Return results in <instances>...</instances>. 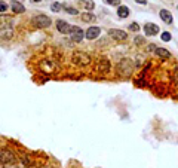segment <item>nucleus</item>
Listing matches in <instances>:
<instances>
[{
    "mask_svg": "<svg viewBox=\"0 0 178 168\" xmlns=\"http://www.w3.org/2000/svg\"><path fill=\"white\" fill-rule=\"evenodd\" d=\"M82 21H85V22H92L95 21V15L92 12H83L82 13Z\"/></svg>",
    "mask_w": 178,
    "mask_h": 168,
    "instance_id": "18",
    "label": "nucleus"
},
{
    "mask_svg": "<svg viewBox=\"0 0 178 168\" xmlns=\"http://www.w3.org/2000/svg\"><path fill=\"white\" fill-rule=\"evenodd\" d=\"M154 49H156V45H148V51H152V52H154Z\"/></svg>",
    "mask_w": 178,
    "mask_h": 168,
    "instance_id": "28",
    "label": "nucleus"
},
{
    "mask_svg": "<svg viewBox=\"0 0 178 168\" xmlns=\"http://www.w3.org/2000/svg\"><path fill=\"white\" fill-rule=\"evenodd\" d=\"M159 17H160V19H162V21H163L165 24H169V25H171L172 22H174V18H172V13L169 12V11H166V9H160Z\"/></svg>",
    "mask_w": 178,
    "mask_h": 168,
    "instance_id": "13",
    "label": "nucleus"
},
{
    "mask_svg": "<svg viewBox=\"0 0 178 168\" xmlns=\"http://www.w3.org/2000/svg\"><path fill=\"white\" fill-rule=\"evenodd\" d=\"M111 69V64H110V60L105 58V57H101L98 60V72L103 73V75H107Z\"/></svg>",
    "mask_w": 178,
    "mask_h": 168,
    "instance_id": "7",
    "label": "nucleus"
},
{
    "mask_svg": "<svg viewBox=\"0 0 178 168\" xmlns=\"http://www.w3.org/2000/svg\"><path fill=\"white\" fill-rule=\"evenodd\" d=\"M31 22L36 25L37 28H48V27H51V24H52V19H51L48 15H43V13H40V15L33 17Z\"/></svg>",
    "mask_w": 178,
    "mask_h": 168,
    "instance_id": "4",
    "label": "nucleus"
},
{
    "mask_svg": "<svg viewBox=\"0 0 178 168\" xmlns=\"http://www.w3.org/2000/svg\"><path fill=\"white\" fill-rule=\"evenodd\" d=\"M144 33H146V36H156L159 33V27L153 22H148L144 25Z\"/></svg>",
    "mask_w": 178,
    "mask_h": 168,
    "instance_id": "12",
    "label": "nucleus"
},
{
    "mask_svg": "<svg viewBox=\"0 0 178 168\" xmlns=\"http://www.w3.org/2000/svg\"><path fill=\"white\" fill-rule=\"evenodd\" d=\"M80 2V5H82V6L85 7L86 11H88V12H91V11H94V7H95V3H94L92 0H79Z\"/></svg>",
    "mask_w": 178,
    "mask_h": 168,
    "instance_id": "17",
    "label": "nucleus"
},
{
    "mask_svg": "<svg viewBox=\"0 0 178 168\" xmlns=\"http://www.w3.org/2000/svg\"><path fill=\"white\" fill-rule=\"evenodd\" d=\"M154 54L157 57H160V58H163V60H168V58H171V52L168 49H165V48H157L156 46V49H154Z\"/></svg>",
    "mask_w": 178,
    "mask_h": 168,
    "instance_id": "16",
    "label": "nucleus"
},
{
    "mask_svg": "<svg viewBox=\"0 0 178 168\" xmlns=\"http://www.w3.org/2000/svg\"><path fill=\"white\" fill-rule=\"evenodd\" d=\"M177 72H178V66H177Z\"/></svg>",
    "mask_w": 178,
    "mask_h": 168,
    "instance_id": "31",
    "label": "nucleus"
},
{
    "mask_svg": "<svg viewBox=\"0 0 178 168\" xmlns=\"http://www.w3.org/2000/svg\"><path fill=\"white\" fill-rule=\"evenodd\" d=\"M11 7H12V12L13 13H24L25 12V7L24 5L21 3V2H18V0H12V3H11Z\"/></svg>",
    "mask_w": 178,
    "mask_h": 168,
    "instance_id": "14",
    "label": "nucleus"
},
{
    "mask_svg": "<svg viewBox=\"0 0 178 168\" xmlns=\"http://www.w3.org/2000/svg\"><path fill=\"white\" fill-rule=\"evenodd\" d=\"M13 24V17L6 15V13H0V28L5 30V28H11Z\"/></svg>",
    "mask_w": 178,
    "mask_h": 168,
    "instance_id": "9",
    "label": "nucleus"
},
{
    "mask_svg": "<svg viewBox=\"0 0 178 168\" xmlns=\"http://www.w3.org/2000/svg\"><path fill=\"white\" fill-rule=\"evenodd\" d=\"M137 3H140V5H142V6H144V5H147V0H135Z\"/></svg>",
    "mask_w": 178,
    "mask_h": 168,
    "instance_id": "27",
    "label": "nucleus"
},
{
    "mask_svg": "<svg viewBox=\"0 0 178 168\" xmlns=\"http://www.w3.org/2000/svg\"><path fill=\"white\" fill-rule=\"evenodd\" d=\"M107 5H111V6H119L120 5V0H105Z\"/></svg>",
    "mask_w": 178,
    "mask_h": 168,
    "instance_id": "25",
    "label": "nucleus"
},
{
    "mask_svg": "<svg viewBox=\"0 0 178 168\" xmlns=\"http://www.w3.org/2000/svg\"><path fill=\"white\" fill-rule=\"evenodd\" d=\"M71 61H73L76 66H79V67H86V66H89V64H91L92 58H91L89 54L82 52V51H77V52H74V54H73Z\"/></svg>",
    "mask_w": 178,
    "mask_h": 168,
    "instance_id": "3",
    "label": "nucleus"
},
{
    "mask_svg": "<svg viewBox=\"0 0 178 168\" xmlns=\"http://www.w3.org/2000/svg\"><path fill=\"white\" fill-rule=\"evenodd\" d=\"M129 30L134 31V33H138V30H140V25L137 24V22H132V24H129Z\"/></svg>",
    "mask_w": 178,
    "mask_h": 168,
    "instance_id": "23",
    "label": "nucleus"
},
{
    "mask_svg": "<svg viewBox=\"0 0 178 168\" xmlns=\"http://www.w3.org/2000/svg\"><path fill=\"white\" fill-rule=\"evenodd\" d=\"M62 9H65V12H68L70 15H77V9L68 6V5H62Z\"/></svg>",
    "mask_w": 178,
    "mask_h": 168,
    "instance_id": "20",
    "label": "nucleus"
},
{
    "mask_svg": "<svg viewBox=\"0 0 178 168\" xmlns=\"http://www.w3.org/2000/svg\"><path fill=\"white\" fill-rule=\"evenodd\" d=\"M134 42H135V45H142L144 42H146V39L141 37V36H135V39H134Z\"/></svg>",
    "mask_w": 178,
    "mask_h": 168,
    "instance_id": "24",
    "label": "nucleus"
},
{
    "mask_svg": "<svg viewBox=\"0 0 178 168\" xmlns=\"http://www.w3.org/2000/svg\"><path fill=\"white\" fill-rule=\"evenodd\" d=\"M56 25V30L60 31L61 34H70V31H71V25L68 24L67 21H64V19H58L55 22Z\"/></svg>",
    "mask_w": 178,
    "mask_h": 168,
    "instance_id": "10",
    "label": "nucleus"
},
{
    "mask_svg": "<svg viewBox=\"0 0 178 168\" xmlns=\"http://www.w3.org/2000/svg\"><path fill=\"white\" fill-rule=\"evenodd\" d=\"M129 13H131V9H129L128 6L119 5V7H117V17H119V18H128Z\"/></svg>",
    "mask_w": 178,
    "mask_h": 168,
    "instance_id": "15",
    "label": "nucleus"
},
{
    "mask_svg": "<svg viewBox=\"0 0 178 168\" xmlns=\"http://www.w3.org/2000/svg\"><path fill=\"white\" fill-rule=\"evenodd\" d=\"M134 69H135V62L132 61L131 58H122L116 66L117 75L120 77H125V79L131 77V75L134 73Z\"/></svg>",
    "mask_w": 178,
    "mask_h": 168,
    "instance_id": "1",
    "label": "nucleus"
},
{
    "mask_svg": "<svg viewBox=\"0 0 178 168\" xmlns=\"http://www.w3.org/2000/svg\"><path fill=\"white\" fill-rule=\"evenodd\" d=\"M6 11H7V5L5 3V2L0 0V12H6Z\"/></svg>",
    "mask_w": 178,
    "mask_h": 168,
    "instance_id": "26",
    "label": "nucleus"
},
{
    "mask_svg": "<svg viewBox=\"0 0 178 168\" xmlns=\"http://www.w3.org/2000/svg\"><path fill=\"white\" fill-rule=\"evenodd\" d=\"M12 34H13V33H12V30H11V28H5V30L2 31V37H3V39H5V37L11 39V37H12Z\"/></svg>",
    "mask_w": 178,
    "mask_h": 168,
    "instance_id": "21",
    "label": "nucleus"
},
{
    "mask_svg": "<svg viewBox=\"0 0 178 168\" xmlns=\"http://www.w3.org/2000/svg\"><path fill=\"white\" fill-rule=\"evenodd\" d=\"M15 161H17V155L12 149H9V147L0 149V165H3V167L12 165V164H15Z\"/></svg>",
    "mask_w": 178,
    "mask_h": 168,
    "instance_id": "2",
    "label": "nucleus"
},
{
    "mask_svg": "<svg viewBox=\"0 0 178 168\" xmlns=\"http://www.w3.org/2000/svg\"><path fill=\"white\" fill-rule=\"evenodd\" d=\"M70 34H71V40L73 42H82L83 40V37H85V33H83V30L80 28V27H74V25H71V31H70Z\"/></svg>",
    "mask_w": 178,
    "mask_h": 168,
    "instance_id": "8",
    "label": "nucleus"
},
{
    "mask_svg": "<svg viewBox=\"0 0 178 168\" xmlns=\"http://www.w3.org/2000/svg\"><path fill=\"white\" fill-rule=\"evenodd\" d=\"M45 168H52V167H45Z\"/></svg>",
    "mask_w": 178,
    "mask_h": 168,
    "instance_id": "30",
    "label": "nucleus"
},
{
    "mask_svg": "<svg viewBox=\"0 0 178 168\" xmlns=\"http://www.w3.org/2000/svg\"><path fill=\"white\" fill-rule=\"evenodd\" d=\"M58 64H56V61H54V60H49V58H46V60H42V62H40V70L42 72H45V73H55V72H58Z\"/></svg>",
    "mask_w": 178,
    "mask_h": 168,
    "instance_id": "5",
    "label": "nucleus"
},
{
    "mask_svg": "<svg viewBox=\"0 0 178 168\" xmlns=\"http://www.w3.org/2000/svg\"><path fill=\"white\" fill-rule=\"evenodd\" d=\"M108 36L114 40H119V42H123L128 39V34L125 33L123 30H119V28H110L108 30Z\"/></svg>",
    "mask_w": 178,
    "mask_h": 168,
    "instance_id": "6",
    "label": "nucleus"
},
{
    "mask_svg": "<svg viewBox=\"0 0 178 168\" xmlns=\"http://www.w3.org/2000/svg\"><path fill=\"white\" fill-rule=\"evenodd\" d=\"M61 9H62L61 3H56V2H54V3L51 5V11H52V12H61Z\"/></svg>",
    "mask_w": 178,
    "mask_h": 168,
    "instance_id": "19",
    "label": "nucleus"
},
{
    "mask_svg": "<svg viewBox=\"0 0 178 168\" xmlns=\"http://www.w3.org/2000/svg\"><path fill=\"white\" fill-rule=\"evenodd\" d=\"M31 2H34V3H39V2H42V0H31Z\"/></svg>",
    "mask_w": 178,
    "mask_h": 168,
    "instance_id": "29",
    "label": "nucleus"
},
{
    "mask_svg": "<svg viewBox=\"0 0 178 168\" xmlns=\"http://www.w3.org/2000/svg\"><path fill=\"white\" fill-rule=\"evenodd\" d=\"M160 37H162V40H163V42H169V40H171V33H169V31H163V33H162V34H160Z\"/></svg>",
    "mask_w": 178,
    "mask_h": 168,
    "instance_id": "22",
    "label": "nucleus"
},
{
    "mask_svg": "<svg viewBox=\"0 0 178 168\" xmlns=\"http://www.w3.org/2000/svg\"><path fill=\"white\" fill-rule=\"evenodd\" d=\"M101 34V28L99 27H89L85 33V37L88 40H94V39H97Z\"/></svg>",
    "mask_w": 178,
    "mask_h": 168,
    "instance_id": "11",
    "label": "nucleus"
}]
</instances>
